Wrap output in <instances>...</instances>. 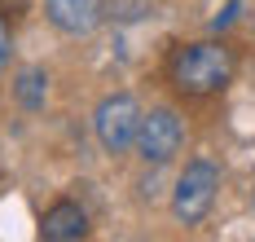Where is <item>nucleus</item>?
Masks as SVG:
<instances>
[{
  "mask_svg": "<svg viewBox=\"0 0 255 242\" xmlns=\"http://www.w3.org/2000/svg\"><path fill=\"white\" fill-rule=\"evenodd\" d=\"M233 80V53L220 40H198V44H185L172 57V84H176L185 97H211Z\"/></svg>",
  "mask_w": 255,
  "mask_h": 242,
  "instance_id": "obj_1",
  "label": "nucleus"
},
{
  "mask_svg": "<svg viewBox=\"0 0 255 242\" xmlns=\"http://www.w3.org/2000/svg\"><path fill=\"white\" fill-rule=\"evenodd\" d=\"M141 115H145V110L136 106V97H132V93H110V97L97 102V110H93V132H97V141H102L106 154L136 150Z\"/></svg>",
  "mask_w": 255,
  "mask_h": 242,
  "instance_id": "obj_2",
  "label": "nucleus"
},
{
  "mask_svg": "<svg viewBox=\"0 0 255 242\" xmlns=\"http://www.w3.org/2000/svg\"><path fill=\"white\" fill-rule=\"evenodd\" d=\"M216 189H220V167L211 159H194L185 163V172L176 176V189H172V212H176L180 225H198L211 203H216Z\"/></svg>",
  "mask_w": 255,
  "mask_h": 242,
  "instance_id": "obj_3",
  "label": "nucleus"
},
{
  "mask_svg": "<svg viewBox=\"0 0 255 242\" xmlns=\"http://www.w3.org/2000/svg\"><path fill=\"white\" fill-rule=\"evenodd\" d=\"M180 145H185V123H180V115L172 106H154L141 115V132H136V154L154 167H163V163H172L180 154Z\"/></svg>",
  "mask_w": 255,
  "mask_h": 242,
  "instance_id": "obj_4",
  "label": "nucleus"
},
{
  "mask_svg": "<svg viewBox=\"0 0 255 242\" xmlns=\"http://www.w3.org/2000/svg\"><path fill=\"white\" fill-rule=\"evenodd\" d=\"M44 18L62 35H93L106 18V0H44Z\"/></svg>",
  "mask_w": 255,
  "mask_h": 242,
  "instance_id": "obj_5",
  "label": "nucleus"
},
{
  "mask_svg": "<svg viewBox=\"0 0 255 242\" xmlns=\"http://www.w3.org/2000/svg\"><path fill=\"white\" fill-rule=\"evenodd\" d=\"M88 234V212L71 203V198H62V203H53L44 220H40V238L44 242H75Z\"/></svg>",
  "mask_w": 255,
  "mask_h": 242,
  "instance_id": "obj_6",
  "label": "nucleus"
},
{
  "mask_svg": "<svg viewBox=\"0 0 255 242\" xmlns=\"http://www.w3.org/2000/svg\"><path fill=\"white\" fill-rule=\"evenodd\" d=\"M13 97H18V106L22 110H44L49 102V75H44V66H22L18 75H13Z\"/></svg>",
  "mask_w": 255,
  "mask_h": 242,
  "instance_id": "obj_7",
  "label": "nucleus"
},
{
  "mask_svg": "<svg viewBox=\"0 0 255 242\" xmlns=\"http://www.w3.org/2000/svg\"><path fill=\"white\" fill-rule=\"evenodd\" d=\"M106 13L115 22H136V18L150 13V0H106Z\"/></svg>",
  "mask_w": 255,
  "mask_h": 242,
  "instance_id": "obj_8",
  "label": "nucleus"
},
{
  "mask_svg": "<svg viewBox=\"0 0 255 242\" xmlns=\"http://www.w3.org/2000/svg\"><path fill=\"white\" fill-rule=\"evenodd\" d=\"M238 9H242V0H229V4H225V9H220V13L211 18V31H225V27H233V22H238Z\"/></svg>",
  "mask_w": 255,
  "mask_h": 242,
  "instance_id": "obj_9",
  "label": "nucleus"
},
{
  "mask_svg": "<svg viewBox=\"0 0 255 242\" xmlns=\"http://www.w3.org/2000/svg\"><path fill=\"white\" fill-rule=\"evenodd\" d=\"M9 53H13V40H9V27H4V18H0V71L9 66Z\"/></svg>",
  "mask_w": 255,
  "mask_h": 242,
  "instance_id": "obj_10",
  "label": "nucleus"
},
{
  "mask_svg": "<svg viewBox=\"0 0 255 242\" xmlns=\"http://www.w3.org/2000/svg\"><path fill=\"white\" fill-rule=\"evenodd\" d=\"M31 0H0V13H26Z\"/></svg>",
  "mask_w": 255,
  "mask_h": 242,
  "instance_id": "obj_11",
  "label": "nucleus"
}]
</instances>
